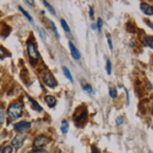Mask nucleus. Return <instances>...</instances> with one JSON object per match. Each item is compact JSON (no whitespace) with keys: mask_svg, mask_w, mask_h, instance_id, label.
<instances>
[{"mask_svg":"<svg viewBox=\"0 0 153 153\" xmlns=\"http://www.w3.org/2000/svg\"><path fill=\"white\" fill-rule=\"evenodd\" d=\"M22 113H23V107L18 102L11 103L8 108V115L12 119H16L22 116Z\"/></svg>","mask_w":153,"mask_h":153,"instance_id":"f257e3e1","label":"nucleus"},{"mask_svg":"<svg viewBox=\"0 0 153 153\" xmlns=\"http://www.w3.org/2000/svg\"><path fill=\"white\" fill-rule=\"evenodd\" d=\"M26 47H27V53H28V56H29L30 59L31 60L36 61L39 56V52L36 48L35 44L28 42L27 44H26Z\"/></svg>","mask_w":153,"mask_h":153,"instance_id":"f03ea898","label":"nucleus"},{"mask_svg":"<svg viewBox=\"0 0 153 153\" xmlns=\"http://www.w3.org/2000/svg\"><path fill=\"white\" fill-rule=\"evenodd\" d=\"M25 140V135L22 134H18L15 135V137L12 139L11 141V145L14 147L16 149H19L22 148V146L24 145V142Z\"/></svg>","mask_w":153,"mask_h":153,"instance_id":"7ed1b4c3","label":"nucleus"},{"mask_svg":"<svg viewBox=\"0 0 153 153\" xmlns=\"http://www.w3.org/2000/svg\"><path fill=\"white\" fill-rule=\"evenodd\" d=\"M50 142V139L44 135H39L34 140V147L36 149H39L44 147L45 145H47Z\"/></svg>","mask_w":153,"mask_h":153,"instance_id":"20e7f679","label":"nucleus"},{"mask_svg":"<svg viewBox=\"0 0 153 153\" xmlns=\"http://www.w3.org/2000/svg\"><path fill=\"white\" fill-rule=\"evenodd\" d=\"M43 81L46 85L49 86V88H56V86L57 85L56 80L55 79L54 76H53L52 74H50V72H47V74L43 76Z\"/></svg>","mask_w":153,"mask_h":153,"instance_id":"39448f33","label":"nucleus"},{"mask_svg":"<svg viewBox=\"0 0 153 153\" xmlns=\"http://www.w3.org/2000/svg\"><path fill=\"white\" fill-rule=\"evenodd\" d=\"M13 127H14V129L17 131H23L29 129L31 127V123L27 122V121H21V122H18V123L14 124Z\"/></svg>","mask_w":153,"mask_h":153,"instance_id":"423d86ee","label":"nucleus"},{"mask_svg":"<svg viewBox=\"0 0 153 153\" xmlns=\"http://www.w3.org/2000/svg\"><path fill=\"white\" fill-rule=\"evenodd\" d=\"M140 9H141V10L145 13L146 15H149V16L153 15V7L150 6L149 4L145 3V2L141 3Z\"/></svg>","mask_w":153,"mask_h":153,"instance_id":"0eeeda50","label":"nucleus"},{"mask_svg":"<svg viewBox=\"0 0 153 153\" xmlns=\"http://www.w3.org/2000/svg\"><path fill=\"white\" fill-rule=\"evenodd\" d=\"M69 46H70L71 54L72 57H74V59H76V60L80 59V57H81V54H80V52L78 51V49L74 46V44L72 43L71 42H69Z\"/></svg>","mask_w":153,"mask_h":153,"instance_id":"6e6552de","label":"nucleus"},{"mask_svg":"<svg viewBox=\"0 0 153 153\" xmlns=\"http://www.w3.org/2000/svg\"><path fill=\"white\" fill-rule=\"evenodd\" d=\"M86 116H88V111H86L85 109H84L81 113H80V115L79 116H75L74 117V121L76 123H80V122H82L84 119H85Z\"/></svg>","mask_w":153,"mask_h":153,"instance_id":"1a4fd4ad","label":"nucleus"},{"mask_svg":"<svg viewBox=\"0 0 153 153\" xmlns=\"http://www.w3.org/2000/svg\"><path fill=\"white\" fill-rule=\"evenodd\" d=\"M45 102L47 103V105L49 106L50 108H53L55 107L56 104V100L55 97L53 96H46L45 97Z\"/></svg>","mask_w":153,"mask_h":153,"instance_id":"9d476101","label":"nucleus"},{"mask_svg":"<svg viewBox=\"0 0 153 153\" xmlns=\"http://www.w3.org/2000/svg\"><path fill=\"white\" fill-rule=\"evenodd\" d=\"M28 100L30 101V102H31V104L33 105V109L34 110H36V111H38V112H42V108L39 106V104L35 101L34 99H32V98H30V97H28Z\"/></svg>","mask_w":153,"mask_h":153,"instance_id":"9b49d317","label":"nucleus"},{"mask_svg":"<svg viewBox=\"0 0 153 153\" xmlns=\"http://www.w3.org/2000/svg\"><path fill=\"white\" fill-rule=\"evenodd\" d=\"M69 128H70V126H69V123L68 121H62V124H61V127H60V130L61 131L63 132V134H67L68 131H69Z\"/></svg>","mask_w":153,"mask_h":153,"instance_id":"f8f14e48","label":"nucleus"},{"mask_svg":"<svg viewBox=\"0 0 153 153\" xmlns=\"http://www.w3.org/2000/svg\"><path fill=\"white\" fill-rule=\"evenodd\" d=\"M63 71H64L65 76L67 77L71 82H74V80H72V76H71V72H70V71H69V69L67 67H63Z\"/></svg>","mask_w":153,"mask_h":153,"instance_id":"ddd939ff","label":"nucleus"},{"mask_svg":"<svg viewBox=\"0 0 153 153\" xmlns=\"http://www.w3.org/2000/svg\"><path fill=\"white\" fill-rule=\"evenodd\" d=\"M83 88H84L85 91H86L88 93H89V94H91V95H94L95 94V91L92 89V86L89 85H83Z\"/></svg>","mask_w":153,"mask_h":153,"instance_id":"4468645a","label":"nucleus"},{"mask_svg":"<svg viewBox=\"0 0 153 153\" xmlns=\"http://www.w3.org/2000/svg\"><path fill=\"white\" fill-rule=\"evenodd\" d=\"M146 43H147L149 47L153 49V36H148L146 38Z\"/></svg>","mask_w":153,"mask_h":153,"instance_id":"2eb2a0df","label":"nucleus"},{"mask_svg":"<svg viewBox=\"0 0 153 153\" xmlns=\"http://www.w3.org/2000/svg\"><path fill=\"white\" fill-rule=\"evenodd\" d=\"M42 3H43V5H44V6L46 7V8H47V9H48V10H49V11H50V12L52 13V14H53V15H56V12H55V9H54V8H53V7H52L51 5H49V4H48L47 2H46V1H45V0H43V1H42Z\"/></svg>","mask_w":153,"mask_h":153,"instance_id":"dca6fc26","label":"nucleus"},{"mask_svg":"<svg viewBox=\"0 0 153 153\" xmlns=\"http://www.w3.org/2000/svg\"><path fill=\"white\" fill-rule=\"evenodd\" d=\"M60 23H61V25H62V27H63V29L66 31V32H68V33H70L71 32V29H70V27H69V25H68V24H67V22L65 21L64 19H61V21H60Z\"/></svg>","mask_w":153,"mask_h":153,"instance_id":"f3484780","label":"nucleus"},{"mask_svg":"<svg viewBox=\"0 0 153 153\" xmlns=\"http://www.w3.org/2000/svg\"><path fill=\"white\" fill-rule=\"evenodd\" d=\"M19 10H21V11H22V13H23V14H24V15H25V16L26 18L28 19V21H29L30 23H33V19H32V17H31V16H30V15L28 14V13L26 12V11H25V10L23 9V8H22V7H19Z\"/></svg>","mask_w":153,"mask_h":153,"instance_id":"a211bd4d","label":"nucleus"},{"mask_svg":"<svg viewBox=\"0 0 153 153\" xmlns=\"http://www.w3.org/2000/svg\"><path fill=\"white\" fill-rule=\"evenodd\" d=\"M109 95H110V97H111V98L115 99V98L117 96V89H116L115 88H111L109 89Z\"/></svg>","mask_w":153,"mask_h":153,"instance_id":"6ab92c4d","label":"nucleus"},{"mask_svg":"<svg viewBox=\"0 0 153 153\" xmlns=\"http://www.w3.org/2000/svg\"><path fill=\"white\" fill-rule=\"evenodd\" d=\"M5 121V112L2 107H0V124H3Z\"/></svg>","mask_w":153,"mask_h":153,"instance_id":"aec40b11","label":"nucleus"},{"mask_svg":"<svg viewBox=\"0 0 153 153\" xmlns=\"http://www.w3.org/2000/svg\"><path fill=\"white\" fill-rule=\"evenodd\" d=\"M111 71H112L111 61L109 60V59H107V62H106V71H107L108 74H111Z\"/></svg>","mask_w":153,"mask_h":153,"instance_id":"412c9836","label":"nucleus"},{"mask_svg":"<svg viewBox=\"0 0 153 153\" xmlns=\"http://www.w3.org/2000/svg\"><path fill=\"white\" fill-rule=\"evenodd\" d=\"M2 153H12V147H10V146H6L2 150Z\"/></svg>","mask_w":153,"mask_h":153,"instance_id":"4be33fe9","label":"nucleus"},{"mask_svg":"<svg viewBox=\"0 0 153 153\" xmlns=\"http://www.w3.org/2000/svg\"><path fill=\"white\" fill-rule=\"evenodd\" d=\"M102 25H103V22H102V18H98V23H97V28L100 30L102 27Z\"/></svg>","mask_w":153,"mask_h":153,"instance_id":"5701e85b","label":"nucleus"},{"mask_svg":"<svg viewBox=\"0 0 153 153\" xmlns=\"http://www.w3.org/2000/svg\"><path fill=\"white\" fill-rule=\"evenodd\" d=\"M50 24L52 25V28H53V30H54V32H55V34H56V36L59 39V35H58V33H57V30H56V25H55V24L53 23L52 21H50Z\"/></svg>","mask_w":153,"mask_h":153,"instance_id":"b1692460","label":"nucleus"},{"mask_svg":"<svg viewBox=\"0 0 153 153\" xmlns=\"http://www.w3.org/2000/svg\"><path fill=\"white\" fill-rule=\"evenodd\" d=\"M37 28H38V31L39 32V35H41V37L44 39L46 38V34H45V32L43 31V29L39 28V27H37Z\"/></svg>","mask_w":153,"mask_h":153,"instance_id":"393cba45","label":"nucleus"},{"mask_svg":"<svg viewBox=\"0 0 153 153\" xmlns=\"http://www.w3.org/2000/svg\"><path fill=\"white\" fill-rule=\"evenodd\" d=\"M123 123V117H118L117 118V125H121Z\"/></svg>","mask_w":153,"mask_h":153,"instance_id":"a878e982","label":"nucleus"},{"mask_svg":"<svg viewBox=\"0 0 153 153\" xmlns=\"http://www.w3.org/2000/svg\"><path fill=\"white\" fill-rule=\"evenodd\" d=\"M92 153H101L96 147H92Z\"/></svg>","mask_w":153,"mask_h":153,"instance_id":"bb28decb","label":"nucleus"},{"mask_svg":"<svg viewBox=\"0 0 153 153\" xmlns=\"http://www.w3.org/2000/svg\"><path fill=\"white\" fill-rule=\"evenodd\" d=\"M108 45L110 47V50H113V44H112V41L110 38H108Z\"/></svg>","mask_w":153,"mask_h":153,"instance_id":"cd10ccee","label":"nucleus"},{"mask_svg":"<svg viewBox=\"0 0 153 153\" xmlns=\"http://www.w3.org/2000/svg\"><path fill=\"white\" fill-rule=\"evenodd\" d=\"M34 152H45V149H35Z\"/></svg>","mask_w":153,"mask_h":153,"instance_id":"c85d7f7f","label":"nucleus"},{"mask_svg":"<svg viewBox=\"0 0 153 153\" xmlns=\"http://www.w3.org/2000/svg\"><path fill=\"white\" fill-rule=\"evenodd\" d=\"M3 56H4V50L2 48H0V58H1Z\"/></svg>","mask_w":153,"mask_h":153,"instance_id":"c756f323","label":"nucleus"},{"mask_svg":"<svg viewBox=\"0 0 153 153\" xmlns=\"http://www.w3.org/2000/svg\"><path fill=\"white\" fill-rule=\"evenodd\" d=\"M89 14H90L91 17H93V10H92V8H89Z\"/></svg>","mask_w":153,"mask_h":153,"instance_id":"7c9ffc66","label":"nucleus"},{"mask_svg":"<svg viewBox=\"0 0 153 153\" xmlns=\"http://www.w3.org/2000/svg\"><path fill=\"white\" fill-rule=\"evenodd\" d=\"M92 29L93 30H96L97 29V25H92Z\"/></svg>","mask_w":153,"mask_h":153,"instance_id":"2f4dec72","label":"nucleus"},{"mask_svg":"<svg viewBox=\"0 0 153 153\" xmlns=\"http://www.w3.org/2000/svg\"><path fill=\"white\" fill-rule=\"evenodd\" d=\"M25 3H29V5H33V1H25Z\"/></svg>","mask_w":153,"mask_h":153,"instance_id":"473e14b6","label":"nucleus"},{"mask_svg":"<svg viewBox=\"0 0 153 153\" xmlns=\"http://www.w3.org/2000/svg\"><path fill=\"white\" fill-rule=\"evenodd\" d=\"M147 24H149V25H152V24H151V23H149V22H147ZM151 27H152V28H153V26H151Z\"/></svg>","mask_w":153,"mask_h":153,"instance_id":"72a5a7b5","label":"nucleus"},{"mask_svg":"<svg viewBox=\"0 0 153 153\" xmlns=\"http://www.w3.org/2000/svg\"><path fill=\"white\" fill-rule=\"evenodd\" d=\"M149 153H153L152 151H149Z\"/></svg>","mask_w":153,"mask_h":153,"instance_id":"f704fd0d","label":"nucleus"}]
</instances>
